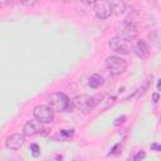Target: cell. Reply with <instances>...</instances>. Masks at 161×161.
<instances>
[{
	"instance_id": "cell-1",
	"label": "cell",
	"mask_w": 161,
	"mask_h": 161,
	"mask_svg": "<svg viewBox=\"0 0 161 161\" xmlns=\"http://www.w3.org/2000/svg\"><path fill=\"white\" fill-rule=\"evenodd\" d=\"M103 98L104 97L102 94H96L92 97L82 94V96H77L73 99V106L83 112H87V111H91L92 108H94L97 104H99L103 101Z\"/></svg>"
},
{
	"instance_id": "cell-2",
	"label": "cell",
	"mask_w": 161,
	"mask_h": 161,
	"mask_svg": "<svg viewBox=\"0 0 161 161\" xmlns=\"http://www.w3.org/2000/svg\"><path fill=\"white\" fill-rule=\"evenodd\" d=\"M48 106L54 111V112H63L69 108L70 101L68 96L63 92H55L52 93L48 97Z\"/></svg>"
},
{
	"instance_id": "cell-3",
	"label": "cell",
	"mask_w": 161,
	"mask_h": 161,
	"mask_svg": "<svg viewBox=\"0 0 161 161\" xmlns=\"http://www.w3.org/2000/svg\"><path fill=\"white\" fill-rule=\"evenodd\" d=\"M106 68L107 70L113 75H119L126 72L127 69V62L117 55H111L106 59Z\"/></svg>"
},
{
	"instance_id": "cell-4",
	"label": "cell",
	"mask_w": 161,
	"mask_h": 161,
	"mask_svg": "<svg viewBox=\"0 0 161 161\" xmlns=\"http://www.w3.org/2000/svg\"><path fill=\"white\" fill-rule=\"evenodd\" d=\"M33 114H34L35 119L39 121L40 123H49L54 118V111L49 106H45V104H39V106L34 107Z\"/></svg>"
},
{
	"instance_id": "cell-5",
	"label": "cell",
	"mask_w": 161,
	"mask_h": 161,
	"mask_svg": "<svg viewBox=\"0 0 161 161\" xmlns=\"http://www.w3.org/2000/svg\"><path fill=\"white\" fill-rule=\"evenodd\" d=\"M108 45H109V48H111L114 53L123 54V55L128 54V53L132 50L131 43H130L127 39H123V38H121V36H114V38H112V39L109 40Z\"/></svg>"
},
{
	"instance_id": "cell-6",
	"label": "cell",
	"mask_w": 161,
	"mask_h": 161,
	"mask_svg": "<svg viewBox=\"0 0 161 161\" xmlns=\"http://www.w3.org/2000/svg\"><path fill=\"white\" fill-rule=\"evenodd\" d=\"M137 35H138V29L131 21H123L117 28V36H121L123 39L131 40V39H135Z\"/></svg>"
},
{
	"instance_id": "cell-7",
	"label": "cell",
	"mask_w": 161,
	"mask_h": 161,
	"mask_svg": "<svg viewBox=\"0 0 161 161\" xmlns=\"http://www.w3.org/2000/svg\"><path fill=\"white\" fill-rule=\"evenodd\" d=\"M94 13L98 19H107L112 14L111 3L108 0H97L94 3Z\"/></svg>"
},
{
	"instance_id": "cell-8",
	"label": "cell",
	"mask_w": 161,
	"mask_h": 161,
	"mask_svg": "<svg viewBox=\"0 0 161 161\" xmlns=\"http://www.w3.org/2000/svg\"><path fill=\"white\" fill-rule=\"evenodd\" d=\"M24 143H25V136H24V133L23 135L21 133H13L5 141V146L9 150H13V151L19 150Z\"/></svg>"
},
{
	"instance_id": "cell-9",
	"label": "cell",
	"mask_w": 161,
	"mask_h": 161,
	"mask_svg": "<svg viewBox=\"0 0 161 161\" xmlns=\"http://www.w3.org/2000/svg\"><path fill=\"white\" fill-rule=\"evenodd\" d=\"M42 131V125L39 121H29L23 127L24 136H35Z\"/></svg>"
},
{
	"instance_id": "cell-10",
	"label": "cell",
	"mask_w": 161,
	"mask_h": 161,
	"mask_svg": "<svg viewBox=\"0 0 161 161\" xmlns=\"http://www.w3.org/2000/svg\"><path fill=\"white\" fill-rule=\"evenodd\" d=\"M132 49H133L135 54L141 59H146L148 57V54H150V49H148V47H147L145 40H138L135 44V47H132Z\"/></svg>"
},
{
	"instance_id": "cell-11",
	"label": "cell",
	"mask_w": 161,
	"mask_h": 161,
	"mask_svg": "<svg viewBox=\"0 0 161 161\" xmlns=\"http://www.w3.org/2000/svg\"><path fill=\"white\" fill-rule=\"evenodd\" d=\"M111 9H112V14L114 15H121L125 13L126 10V1L125 0H111Z\"/></svg>"
},
{
	"instance_id": "cell-12",
	"label": "cell",
	"mask_w": 161,
	"mask_h": 161,
	"mask_svg": "<svg viewBox=\"0 0 161 161\" xmlns=\"http://www.w3.org/2000/svg\"><path fill=\"white\" fill-rule=\"evenodd\" d=\"M88 83H89V86L92 88H99L101 86H103L104 79H103V77L101 74H93V75H91Z\"/></svg>"
},
{
	"instance_id": "cell-13",
	"label": "cell",
	"mask_w": 161,
	"mask_h": 161,
	"mask_svg": "<svg viewBox=\"0 0 161 161\" xmlns=\"http://www.w3.org/2000/svg\"><path fill=\"white\" fill-rule=\"evenodd\" d=\"M30 151L33 152L34 156H38V155H39V146H38L36 143H31V145H30Z\"/></svg>"
},
{
	"instance_id": "cell-14",
	"label": "cell",
	"mask_w": 161,
	"mask_h": 161,
	"mask_svg": "<svg viewBox=\"0 0 161 161\" xmlns=\"http://www.w3.org/2000/svg\"><path fill=\"white\" fill-rule=\"evenodd\" d=\"M73 130H60V135L65 136V137H72L73 136Z\"/></svg>"
},
{
	"instance_id": "cell-15",
	"label": "cell",
	"mask_w": 161,
	"mask_h": 161,
	"mask_svg": "<svg viewBox=\"0 0 161 161\" xmlns=\"http://www.w3.org/2000/svg\"><path fill=\"white\" fill-rule=\"evenodd\" d=\"M145 156H146V155H145L143 151H138V152L133 156V160H141V158H145Z\"/></svg>"
},
{
	"instance_id": "cell-16",
	"label": "cell",
	"mask_w": 161,
	"mask_h": 161,
	"mask_svg": "<svg viewBox=\"0 0 161 161\" xmlns=\"http://www.w3.org/2000/svg\"><path fill=\"white\" fill-rule=\"evenodd\" d=\"M38 0H21V3L25 5V6H33Z\"/></svg>"
},
{
	"instance_id": "cell-17",
	"label": "cell",
	"mask_w": 161,
	"mask_h": 161,
	"mask_svg": "<svg viewBox=\"0 0 161 161\" xmlns=\"http://www.w3.org/2000/svg\"><path fill=\"white\" fill-rule=\"evenodd\" d=\"M125 118H126L125 116H122V117H119V118H117V119H116V122H114V125H119V123H122V122L125 121Z\"/></svg>"
},
{
	"instance_id": "cell-18",
	"label": "cell",
	"mask_w": 161,
	"mask_h": 161,
	"mask_svg": "<svg viewBox=\"0 0 161 161\" xmlns=\"http://www.w3.org/2000/svg\"><path fill=\"white\" fill-rule=\"evenodd\" d=\"M151 148H152V150H156V151H160V150H161L160 145H157V143H152V145H151Z\"/></svg>"
},
{
	"instance_id": "cell-19",
	"label": "cell",
	"mask_w": 161,
	"mask_h": 161,
	"mask_svg": "<svg viewBox=\"0 0 161 161\" xmlns=\"http://www.w3.org/2000/svg\"><path fill=\"white\" fill-rule=\"evenodd\" d=\"M83 4H88V5H91V4H94L97 0H80Z\"/></svg>"
},
{
	"instance_id": "cell-20",
	"label": "cell",
	"mask_w": 161,
	"mask_h": 161,
	"mask_svg": "<svg viewBox=\"0 0 161 161\" xmlns=\"http://www.w3.org/2000/svg\"><path fill=\"white\" fill-rule=\"evenodd\" d=\"M152 99H153V102H157L158 101V93H153L152 94Z\"/></svg>"
}]
</instances>
